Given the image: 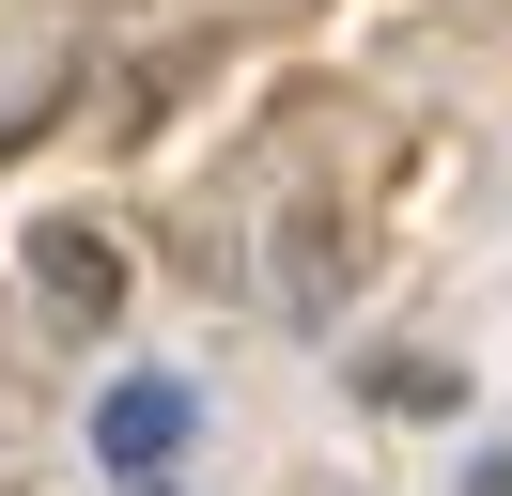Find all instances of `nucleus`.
Masks as SVG:
<instances>
[{"label": "nucleus", "mask_w": 512, "mask_h": 496, "mask_svg": "<svg viewBox=\"0 0 512 496\" xmlns=\"http://www.w3.org/2000/svg\"><path fill=\"white\" fill-rule=\"evenodd\" d=\"M32 310H47L63 341H94L109 310H125V248H109L94 217H47V233H32Z\"/></svg>", "instance_id": "obj_1"}, {"label": "nucleus", "mask_w": 512, "mask_h": 496, "mask_svg": "<svg viewBox=\"0 0 512 496\" xmlns=\"http://www.w3.org/2000/svg\"><path fill=\"white\" fill-rule=\"evenodd\" d=\"M373 403H388V419H450V403H466V388H450L435 357H388V372H373Z\"/></svg>", "instance_id": "obj_4"}, {"label": "nucleus", "mask_w": 512, "mask_h": 496, "mask_svg": "<svg viewBox=\"0 0 512 496\" xmlns=\"http://www.w3.org/2000/svg\"><path fill=\"white\" fill-rule=\"evenodd\" d=\"M187 434H202V403L171 388V372H125V388L94 403V450H109V465H171Z\"/></svg>", "instance_id": "obj_2"}, {"label": "nucleus", "mask_w": 512, "mask_h": 496, "mask_svg": "<svg viewBox=\"0 0 512 496\" xmlns=\"http://www.w3.org/2000/svg\"><path fill=\"white\" fill-rule=\"evenodd\" d=\"M342 279H357V248L326 233V217H295V233H280V310H295V326H326V310H342Z\"/></svg>", "instance_id": "obj_3"}]
</instances>
